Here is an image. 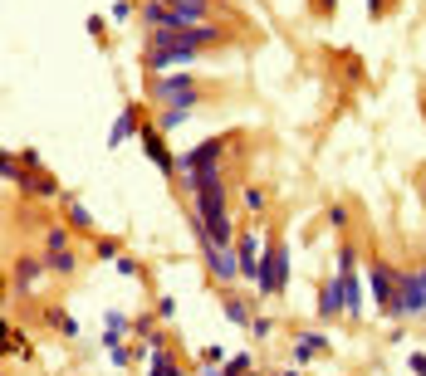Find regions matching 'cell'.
Here are the masks:
<instances>
[{"label":"cell","instance_id":"obj_4","mask_svg":"<svg viewBox=\"0 0 426 376\" xmlns=\"http://www.w3.org/2000/svg\"><path fill=\"white\" fill-rule=\"evenodd\" d=\"M221 152H226V142H221V137H211V142L191 147V152L182 156V171H186V176H196V171H216V161H221Z\"/></svg>","mask_w":426,"mask_h":376},{"label":"cell","instance_id":"obj_23","mask_svg":"<svg viewBox=\"0 0 426 376\" xmlns=\"http://www.w3.org/2000/svg\"><path fill=\"white\" fill-rule=\"evenodd\" d=\"M113 20H133V0H118V6H113Z\"/></svg>","mask_w":426,"mask_h":376},{"label":"cell","instance_id":"obj_15","mask_svg":"<svg viewBox=\"0 0 426 376\" xmlns=\"http://www.w3.org/2000/svg\"><path fill=\"white\" fill-rule=\"evenodd\" d=\"M20 186H30V191L44 196V200H49V196H59V181H49V176H20Z\"/></svg>","mask_w":426,"mask_h":376},{"label":"cell","instance_id":"obj_18","mask_svg":"<svg viewBox=\"0 0 426 376\" xmlns=\"http://www.w3.org/2000/svg\"><path fill=\"white\" fill-rule=\"evenodd\" d=\"M49 269H55V274H74V254H49Z\"/></svg>","mask_w":426,"mask_h":376},{"label":"cell","instance_id":"obj_9","mask_svg":"<svg viewBox=\"0 0 426 376\" xmlns=\"http://www.w3.org/2000/svg\"><path fill=\"white\" fill-rule=\"evenodd\" d=\"M333 313H343V284L338 279L324 284V293H318V317H333Z\"/></svg>","mask_w":426,"mask_h":376},{"label":"cell","instance_id":"obj_8","mask_svg":"<svg viewBox=\"0 0 426 376\" xmlns=\"http://www.w3.org/2000/svg\"><path fill=\"white\" fill-rule=\"evenodd\" d=\"M235 254H240V274L255 279V274H260V235H240Z\"/></svg>","mask_w":426,"mask_h":376},{"label":"cell","instance_id":"obj_2","mask_svg":"<svg viewBox=\"0 0 426 376\" xmlns=\"http://www.w3.org/2000/svg\"><path fill=\"white\" fill-rule=\"evenodd\" d=\"M152 93H157V98H162L167 107H186V113H191V107L201 103V93H196V83H191L186 74H172V79L162 74V79H157V83H152Z\"/></svg>","mask_w":426,"mask_h":376},{"label":"cell","instance_id":"obj_19","mask_svg":"<svg viewBox=\"0 0 426 376\" xmlns=\"http://www.w3.org/2000/svg\"><path fill=\"white\" fill-rule=\"evenodd\" d=\"M69 220H74L79 230H88V225H93V215H88V210H84L79 200H69Z\"/></svg>","mask_w":426,"mask_h":376},{"label":"cell","instance_id":"obj_3","mask_svg":"<svg viewBox=\"0 0 426 376\" xmlns=\"http://www.w3.org/2000/svg\"><path fill=\"white\" fill-rule=\"evenodd\" d=\"M255 284H260V293H280L284 284H289V249H270L260 259V274H255Z\"/></svg>","mask_w":426,"mask_h":376},{"label":"cell","instance_id":"obj_6","mask_svg":"<svg viewBox=\"0 0 426 376\" xmlns=\"http://www.w3.org/2000/svg\"><path fill=\"white\" fill-rule=\"evenodd\" d=\"M142 147H147V156H152V161H157V167H162L167 176H172V171H182V156H172V152H167L162 127H142Z\"/></svg>","mask_w":426,"mask_h":376},{"label":"cell","instance_id":"obj_12","mask_svg":"<svg viewBox=\"0 0 426 376\" xmlns=\"http://www.w3.org/2000/svg\"><path fill=\"white\" fill-rule=\"evenodd\" d=\"M39 274H44V264H39V259H20V264H15V284H20V289H35Z\"/></svg>","mask_w":426,"mask_h":376},{"label":"cell","instance_id":"obj_25","mask_svg":"<svg viewBox=\"0 0 426 376\" xmlns=\"http://www.w3.org/2000/svg\"><path fill=\"white\" fill-rule=\"evenodd\" d=\"M280 376H299V371H280Z\"/></svg>","mask_w":426,"mask_h":376},{"label":"cell","instance_id":"obj_11","mask_svg":"<svg viewBox=\"0 0 426 376\" xmlns=\"http://www.w3.org/2000/svg\"><path fill=\"white\" fill-rule=\"evenodd\" d=\"M128 132H142V123H137V107H123V118L113 123V132H108V142L118 147V142H123Z\"/></svg>","mask_w":426,"mask_h":376},{"label":"cell","instance_id":"obj_5","mask_svg":"<svg viewBox=\"0 0 426 376\" xmlns=\"http://www.w3.org/2000/svg\"><path fill=\"white\" fill-rule=\"evenodd\" d=\"M206 264H211V274H216L221 284L240 279V254H235V249H226V244H206Z\"/></svg>","mask_w":426,"mask_h":376},{"label":"cell","instance_id":"obj_20","mask_svg":"<svg viewBox=\"0 0 426 376\" xmlns=\"http://www.w3.org/2000/svg\"><path fill=\"white\" fill-rule=\"evenodd\" d=\"M240 205H245V210H264V191H250V186H245V191H240Z\"/></svg>","mask_w":426,"mask_h":376},{"label":"cell","instance_id":"obj_21","mask_svg":"<svg viewBox=\"0 0 426 376\" xmlns=\"http://www.w3.org/2000/svg\"><path fill=\"white\" fill-rule=\"evenodd\" d=\"M162 6H177V10H206V0H162Z\"/></svg>","mask_w":426,"mask_h":376},{"label":"cell","instance_id":"obj_10","mask_svg":"<svg viewBox=\"0 0 426 376\" xmlns=\"http://www.w3.org/2000/svg\"><path fill=\"white\" fill-rule=\"evenodd\" d=\"M318 352H329V337H318V333H304V337L294 342V362H309V357H318Z\"/></svg>","mask_w":426,"mask_h":376},{"label":"cell","instance_id":"obj_1","mask_svg":"<svg viewBox=\"0 0 426 376\" xmlns=\"http://www.w3.org/2000/svg\"><path fill=\"white\" fill-rule=\"evenodd\" d=\"M387 313H392V317H416V313H426V269H412V274H402L397 298H392Z\"/></svg>","mask_w":426,"mask_h":376},{"label":"cell","instance_id":"obj_17","mask_svg":"<svg viewBox=\"0 0 426 376\" xmlns=\"http://www.w3.org/2000/svg\"><path fill=\"white\" fill-rule=\"evenodd\" d=\"M64 244H69V235H64L59 225H49V230H44V249H49V254H59Z\"/></svg>","mask_w":426,"mask_h":376},{"label":"cell","instance_id":"obj_7","mask_svg":"<svg viewBox=\"0 0 426 376\" xmlns=\"http://www.w3.org/2000/svg\"><path fill=\"white\" fill-rule=\"evenodd\" d=\"M367 279H372V289H378V303H383V308H392V298H397V284H402V279H392V269H387V264H372V269H367Z\"/></svg>","mask_w":426,"mask_h":376},{"label":"cell","instance_id":"obj_16","mask_svg":"<svg viewBox=\"0 0 426 376\" xmlns=\"http://www.w3.org/2000/svg\"><path fill=\"white\" fill-rule=\"evenodd\" d=\"M182 123H186V107H167V113L157 118V127H162V132H172V127H182Z\"/></svg>","mask_w":426,"mask_h":376},{"label":"cell","instance_id":"obj_14","mask_svg":"<svg viewBox=\"0 0 426 376\" xmlns=\"http://www.w3.org/2000/svg\"><path fill=\"white\" fill-rule=\"evenodd\" d=\"M128 333V313H108V337H103V347H118Z\"/></svg>","mask_w":426,"mask_h":376},{"label":"cell","instance_id":"obj_24","mask_svg":"<svg viewBox=\"0 0 426 376\" xmlns=\"http://www.w3.org/2000/svg\"><path fill=\"white\" fill-rule=\"evenodd\" d=\"M157 313H162V317L172 322V317H177V298H162V303H157Z\"/></svg>","mask_w":426,"mask_h":376},{"label":"cell","instance_id":"obj_13","mask_svg":"<svg viewBox=\"0 0 426 376\" xmlns=\"http://www.w3.org/2000/svg\"><path fill=\"white\" fill-rule=\"evenodd\" d=\"M226 317H231V322H240V328H245V322H255V308H250L245 298H226Z\"/></svg>","mask_w":426,"mask_h":376},{"label":"cell","instance_id":"obj_22","mask_svg":"<svg viewBox=\"0 0 426 376\" xmlns=\"http://www.w3.org/2000/svg\"><path fill=\"white\" fill-rule=\"evenodd\" d=\"M221 357H226V352H221V347H201V362H206V366H216V362H221Z\"/></svg>","mask_w":426,"mask_h":376}]
</instances>
